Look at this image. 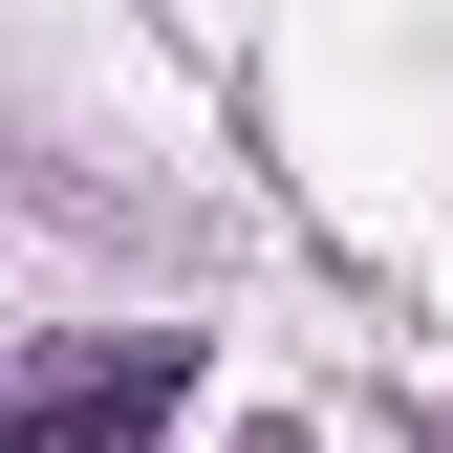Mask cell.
Wrapping results in <instances>:
<instances>
[{
	"mask_svg": "<svg viewBox=\"0 0 453 453\" xmlns=\"http://www.w3.org/2000/svg\"><path fill=\"white\" fill-rule=\"evenodd\" d=\"M173 411H195V346H65L0 388V453H173Z\"/></svg>",
	"mask_w": 453,
	"mask_h": 453,
	"instance_id": "1",
	"label": "cell"
}]
</instances>
